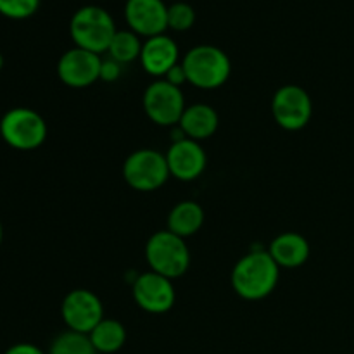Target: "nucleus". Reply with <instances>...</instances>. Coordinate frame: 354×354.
Listing matches in <instances>:
<instances>
[{"label": "nucleus", "instance_id": "obj_1", "mask_svg": "<svg viewBox=\"0 0 354 354\" xmlns=\"http://www.w3.org/2000/svg\"><path fill=\"white\" fill-rule=\"evenodd\" d=\"M280 266L268 251H252L242 256L232 270V287L245 301H261L277 289Z\"/></svg>", "mask_w": 354, "mask_h": 354}, {"label": "nucleus", "instance_id": "obj_2", "mask_svg": "<svg viewBox=\"0 0 354 354\" xmlns=\"http://www.w3.org/2000/svg\"><path fill=\"white\" fill-rule=\"evenodd\" d=\"M116 31L113 16L100 6L80 7L69 21V35L75 47L99 55L109 50Z\"/></svg>", "mask_w": 354, "mask_h": 354}, {"label": "nucleus", "instance_id": "obj_3", "mask_svg": "<svg viewBox=\"0 0 354 354\" xmlns=\"http://www.w3.org/2000/svg\"><path fill=\"white\" fill-rule=\"evenodd\" d=\"M189 83L203 90L220 88L232 73L230 57L216 45H196L182 59Z\"/></svg>", "mask_w": 354, "mask_h": 354}, {"label": "nucleus", "instance_id": "obj_4", "mask_svg": "<svg viewBox=\"0 0 354 354\" xmlns=\"http://www.w3.org/2000/svg\"><path fill=\"white\" fill-rule=\"evenodd\" d=\"M145 259L151 266V272L175 280L185 275L189 270L190 251L185 239L169 230H159L152 234L145 244Z\"/></svg>", "mask_w": 354, "mask_h": 354}, {"label": "nucleus", "instance_id": "obj_5", "mask_svg": "<svg viewBox=\"0 0 354 354\" xmlns=\"http://www.w3.org/2000/svg\"><path fill=\"white\" fill-rule=\"evenodd\" d=\"M47 123L30 107H12L0 120V137L16 151H35L47 138Z\"/></svg>", "mask_w": 354, "mask_h": 354}, {"label": "nucleus", "instance_id": "obj_6", "mask_svg": "<svg viewBox=\"0 0 354 354\" xmlns=\"http://www.w3.org/2000/svg\"><path fill=\"white\" fill-rule=\"evenodd\" d=\"M166 154L156 149H138L131 152L123 165V178L138 192H154L169 178Z\"/></svg>", "mask_w": 354, "mask_h": 354}, {"label": "nucleus", "instance_id": "obj_7", "mask_svg": "<svg viewBox=\"0 0 354 354\" xmlns=\"http://www.w3.org/2000/svg\"><path fill=\"white\" fill-rule=\"evenodd\" d=\"M142 106L149 120L158 127H176L187 109L182 88L165 80H156L145 88Z\"/></svg>", "mask_w": 354, "mask_h": 354}, {"label": "nucleus", "instance_id": "obj_8", "mask_svg": "<svg viewBox=\"0 0 354 354\" xmlns=\"http://www.w3.org/2000/svg\"><path fill=\"white\" fill-rule=\"evenodd\" d=\"M272 114L283 130H303L313 116V100L303 86L283 85L273 95Z\"/></svg>", "mask_w": 354, "mask_h": 354}, {"label": "nucleus", "instance_id": "obj_9", "mask_svg": "<svg viewBox=\"0 0 354 354\" xmlns=\"http://www.w3.org/2000/svg\"><path fill=\"white\" fill-rule=\"evenodd\" d=\"M61 317L68 330L86 335L106 318L102 301L88 289H75L66 294L61 304Z\"/></svg>", "mask_w": 354, "mask_h": 354}, {"label": "nucleus", "instance_id": "obj_10", "mask_svg": "<svg viewBox=\"0 0 354 354\" xmlns=\"http://www.w3.org/2000/svg\"><path fill=\"white\" fill-rule=\"evenodd\" d=\"M131 294L138 308L152 315L168 313L176 301L173 280L156 272H145L135 279Z\"/></svg>", "mask_w": 354, "mask_h": 354}, {"label": "nucleus", "instance_id": "obj_11", "mask_svg": "<svg viewBox=\"0 0 354 354\" xmlns=\"http://www.w3.org/2000/svg\"><path fill=\"white\" fill-rule=\"evenodd\" d=\"M102 57L93 52L73 47L61 55L57 62L59 80L71 88H86L100 80Z\"/></svg>", "mask_w": 354, "mask_h": 354}, {"label": "nucleus", "instance_id": "obj_12", "mask_svg": "<svg viewBox=\"0 0 354 354\" xmlns=\"http://www.w3.org/2000/svg\"><path fill=\"white\" fill-rule=\"evenodd\" d=\"M124 19L133 33L147 40L168 30V6L162 0H127Z\"/></svg>", "mask_w": 354, "mask_h": 354}, {"label": "nucleus", "instance_id": "obj_13", "mask_svg": "<svg viewBox=\"0 0 354 354\" xmlns=\"http://www.w3.org/2000/svg\"><path fill=\"white\" fill-rule=\"evenodd\" d=\"M166 161H168L169 175L178 178L180 182H194L206 171L207 156L199 142L183 138L169 145Z\"/></svg>", "mask_w": 354, "mask_h": 354}, {"label": "nucleus", "instance_id": "obj_14", "mask_svg": "<svg viewBox=\"0 0 354 354\" xmlns=\"http://www.w3.org/2000/svg\"><path fill=\"white\" fill-rule=\"evenodd\" d=\"M138 61L147 75L162 78L173 66L180 62V48L171 37L165 33L158 35L144 41Z\"/></svg>", "mask_w": 354, "mask_h": 354}, {"label": "nucleus", "instance_id": "obj_15", "mask_svg": "<svg viewBox=\"0 0 354 354\" xmlns=\"http://www.w3.org/2000/svg\"><path fill=\"white\" fill-rule=\"evenodd\" d=\"M268 252L280 268H299L310 258V242L297 232H283L270 242Z\"/></svg>", "mask_w": 354, "mask_h": 354}, {"label": "nucleus", "instance_id": "obj_16", "mask_svg": "<svg viewBox=\"0 0 354 354\" xmlns=\"http://www.w3.org/2000/svg\"><path fill=\"white\" fill-rule=\"evenodd\" d=\"M220 124L218 113L209 106V104H192L187 106L178 127L182 128L187 138L201 142L213 137Z\"/></svg>", "mask_w": 354, "mask_h": 354}, {"label": "nucleus", "instance_id": "obj_17", "mask_svg": "<svg viewBox=\"0 0 354 354\" xmlns=\"http://www.w3.org/2000/svg\"><path fill=\"white\" fill-rule=\"evenodd\" d=\"M204 209L196 201H182L175 204L168 214V230L182 239L196 235L203 228Z\"/></svg>", "mask_w": 354, "mask_h": 354}, {"label": "nucleus", "instance_id": "obj_18", "mask_svg": "<svg viewBox=\"0 0 354 354\" xmlns=\"http://www.w3.org/2000/svg\"><path fill=\"white\" fill-rule=\"evenodd\" d=\"M93 348L99 354H114L127 342V328L120 320L104 318L88 334Z\"/></svg>", "mask_w": 354, "mask_h": 354}, {"label": "nucleus", "instance_id": "obj_19", "mask_svg": "<svg viewBox=\"0 0 354 354\" xmlns=\"http://www.w3.org/2000/svg\"><path fill=\"white\" fill-rule=\"evenodd\" d=\"M142 45L144 41L137 33H133L131 30H118L107 52H109V57L120 64H130V62L140 59Z\"/></svg>", "mask_w": 354, "mask_h": 354}, {"label": "nucleus", "instance_id": "obj_20", "mask_svg": "<svg viewBox=\"0 0 354 354\" xmlns=\"http://www.w3.org/2000/svg\"><path fill=\"white\" fill-rule=\"evenodd\" d=\"M48 354H99L86 334L66 330L52 341Z\"/></svg>", "mask_w": 354, "mask_h": 354}, {"label": "nucleus", "instance_id": "obj_21", "mask_svg": "<svg viewBox=\"0 0 354 354\" xmlns=\"http://www.w3.org/2000/svg\"><path fill=\"white\" fill-rule=\"evenodd\" d=\"M196 23V10L187 2H175L168 6V30L187 31Z\"/></svg>", "mask_w": 354, "mask_h": 354}, {"label": "nucleus", "instance_id": "obj_22", "mask_svg": "<svg viewBox=\"0 0 354 354\" xmlns=\"http://www.w3.org/2000/svg\"><path fill=\"white\" fill-rule=\"evenodd\" d=\"M41 0H0V14L9 19H28L40 9Z\"/></svg>", "mask_w": 354, "mask_h": 354}, {"label": "nucleus", "instance_id": "obj_23", "mask_svg": "<svg viewBox=\"0 0 354 354\" xmlns=\"http://www.w3.org/2000/svg\"><path fill=\"white\" fill-rule=\"evenodd\" d=\"M121 68L123 64H120L114 59H102V66H100V80L107 83L118 82L121 76Z\"/></svg>", "mask_w": 354, "mask_h": 354}, {"label": "nucleus", "instance_id": "obj_24", "mask_svg": "<svg viewBox=\"0 0 354 354\" xmlns=\"http://www.w3.org/2000/svg\"><path fill=\"white\" fill-rule=\"evenodd\" d=\"M161 80H165V82H168V83H171V85L178 86V88H182L185 83H189V76H187L185 68L182 66V61H180L176 66H173V68L169 69V71L166 73V75L162 76Z\"/></svg>", "mask_w": 354, "mask_h": 354}, {"label": "nucleus", "instance_id": "obj_25", "mask_svg": "<svg viewBox=\"0 0 354 354\" xmlns=\"http://www.w3.org/2000/svg\"><path fill=\"white\" fill-rule=\"evenodd\" d=\"M3 354H45L38 346L31 344V342H19V344L10 346Z\"/></svg>", "mask_w": 354, "mask_h": 354}, {"label": "nucleus", "instance_id": "obj_26", "mask_svg": "<svg viewBox=\"0 0 354 354\" xmlns=\"http://www.w3.org/2000/svg\"><path fill=\"white\" fill-rule=\"evenodd\" d=\"M2 241H3V228H2V223H0V245H2Z\"/></svg>", "mask_w": 354, "mask_h": 354}, {"label": "nucleus", "instance_id": "obj_27", "mask_svg": "<svg viewBox=\"0 0 354 354\" xmlns=\"http://www.w3.org/2000/svg\"><path fill=\"white\" fill-rule=\"evenodd\" d=\"M2 68H3V55L2 52H0V71H2Z\"/></svg>", "mask_w": 354, "mask_h": 354}]
</instances>
